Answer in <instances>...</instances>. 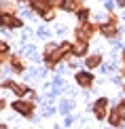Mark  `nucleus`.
<instances>
[{"instance_id": "nucleus-1", "label": "nucleus", "mask_w": 125, "mask_h": 129, "mask_svg": "<svg viewBox=\"0 0 125 129\" xmlns=\"http://www.w3.org/2000/svg\"><path fill=\"white\" fill-rule=\"evenodd\" d=\"M89 80H91V76H87V74H81V76H79V83L81 85H89Z\"/></svg>"}, {"instance_id": "nucleus-2", "label": "nucleus", "mask_w": 125, "mask_h": 129, "mask_svg": "<svg viewBox=\"0 0 125 129\" xmlns=\"http://www.w3.org/2000/svg\"><path fill=\"white\" fill-rule=\"evenodd\" d=\"M97 63H100V57H91V59L87 61V66H89V68H93V66H97Z\"/></svg>"}]
</instances>
